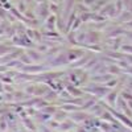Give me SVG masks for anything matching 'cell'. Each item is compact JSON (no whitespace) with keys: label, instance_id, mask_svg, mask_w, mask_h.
Returning a JSON list of instances; mask_svg holds the SVG:
<instances>
[{"label":"cell","instance_id":"277c9868","mask_svg":"<svg viewBox=\"0 0 132 132\" xmlns=\"http://www.w3.org/2000/svg\"><path fill=\"white\" fill-rule=\"evenodd\" d=\"M7 52V48L5 46H0V54H4Z\"/></svg>","mask_w":132,"mask_h":132},{"label":"cell","instance_id":"3957f363","mask_svg":"<svg viewBox=\"0 0 132 132\" xmlns=\"http://www.w3.org/2000/svg\"><path fill=\"white\" fill-rule=\"evenodd\" d=\"M85 118H86V116H85ZM85 118H83V115H81V114H77V115H75V120H83Z\"/></svg>","mask_w":132,"mask_h":132},{"label":"cell","instance_id":"6da1fadb","mask_svg":"<svg viewBox=\"0 0 132 132\" xmlns=\"http://www.w3.org/2000/svg\"><path fill=\"white\" fill-rule=\"evenodd\" d=\"M35 118L40 122H45V120H49L50 119V115L48 114H35Z\"/></svg>","mask_w":132,"mask_h":132},{"label":"cell","instance_id":"7a4b0ae2","mask_svg":"<svg viewBox=\"0 0 132 132\" xmlns=\"http://www.w3.org/2000/svg\"><path fill=\"white\" fill-rule=\"evenodd\" d=\"M28 54H29L30 58L33 57V60H35V61H38V60L41 58V56H40V54H37V52H29Z\"/></svg>","mask_w":132,"mask_h":132}]
</instances>
